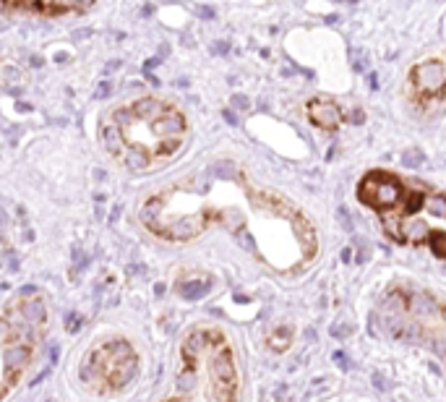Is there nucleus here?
I'll list each match as a JSON object with an SVG mask.
<instances>
[{"mask_svg": "<svg viewBox=\"0 0 446 402\" xmlns=\"http://www.w3.org/2000/svg\"><path fill=\"white\" fill-rule=\"evenodd\" d=\"M358 196L379 212L384 233L397 243L428 246L446 258V196L423 183L402 180L392 173L374 170L363 178Z\"/></svg>", "mask_w": 446, "mask_h": 402, "instance_id": "nucleus-1", "label": "nucleus"}, {"mask_svg": "<svg viewBox=\"0 0 446 402\" xmlns=\"http://www.w3.org/2000/svg\"><path fill=\"white\" fill-rule=\"evenodd\" d=\"M384 311L392 330H405L407 340L428 345L446 361V303L413 290L392 293L384 300Z\"/></svg>", "mask_w": 446, "mask_h": 402, "instance_id": "nucleus-2", "label": "nucleus"}, {"mask_svg": "<svg viewBox=\"0 0 446 402\" xmlns=\"http://www.w3.org/2000/svg\"><path fill=\"white\" fill-rule=\"evenodd\" d=\"M415 84L420 92L426 94H436L441 86L446 84V68L441 65L438 61H431V63H423L415 68Z\"/></svg>", "mask_w": 446, "mask_h": 402, "instance_id": "nucleus-3", "label": "nucleus"}, {"mask_svg": "<svg viewBox=\"0 0 446 402\" xmlns=\"http://www.w3.org/2000/svg\"><path fill=\"white\" fill-rule=\"evenodd\" d=\"M308 115H311V121L316 125H321V128H337L340 121H342V113H340V107L329 100H313L308 105Z\"/></svg>", "mask_w": 446, "mask_h": 402, "instance_id": "nucleus-4", "label": "nucleus"}, {"mask_svg": "<svg viewBox=\"0 0 446 402\" xmlns=\"http://www.w3.org/2000/svg\"><path fill=\"white\" fill-rule=\"evenodd\" d=\"M152 125H154L159 139H180V136L186 134V118L177 110H173V107H167Z\"/></svg>", "mask_w": 446, "mask_h": 402, "instance_id": "nucleus-5", "label": "nucleus"}, {"mask_svg": "<svg viewBox=\"0 0 446 402\" xmlns=\"http://www.w3.org/2000/svg\"><path fill=\"white\" fill-rule=\"evenodd\" d=\"M102 144L110 155L120 157L125 155V134H123V125L115 123V121H107L102 125Z\"/></svg>", "mask_w": 446, "mask_h": 402, "instance_id": "nucleus-6", "label": "nucleus"}, {"mask_svg": "<svg viewBox=\"0 0 446 402\" xmlns=\"http://www.w3.org/2000/svg\"><path fill=\"white\" fill-rule=\"evenodd\" d=\"M165 110H167V105L162 102V100H157V97H141V100H136V102L131 105V115L144 118L149 123H154Z\"/></svg>", "mask_w": 446, "mask_h": 402, "instance_id": "nucleus-7", "label": "nucleus"}, {"mask_svg": "<svg viewBox=\"0 0 446 402\" xmlns=\"http://www.w3.org/2000/svg\"><path fill=\"white\" fill-rule=\"evenodd\" d=\"M104 94H110V84H99V89H97V97H104Z\"/></svg>", "mask_w": 446, "mask_h": 402, "instance_id": "nucleus-8", "label": "nucleus"}, {"mask_svg": "<svg viewBox=\"0 0 446 402\" xmlns=\"http://www.w3.org/2000/svg\"><path fill=\"white\" fill-rule=\"evenodd\" d=\"M232 102H235V107H248V100H243V97H235V100H232Z\"/></svg>", "mask_w": 446, "mask_h": 402, "instance_id": "nucleus-9", "label": "nucleus"}]
</instances>
